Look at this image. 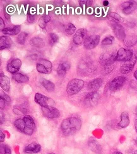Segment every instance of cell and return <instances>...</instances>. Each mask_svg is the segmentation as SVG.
Wrapping results in <instances>:
<instances>
[{
	"label": "cell",
	"instance_id": "ffe728a7",
	"mask_svg": "<svg viewBox=\"0 0 137 154\" xmlns=\"http://www.w3.org/2000/svg\"><path fill=\"white\" fill-rule=\"evenodd\" d=\"M70 69V63L65 61L60 63L57 68V73L59 76H64L66 75L67 72Z\"/></svg>",
	"mask_w": 137,
	"mask_h": 154
},
{
	"label": "cell",
	"instance_id": "8d00e7d4",
	"mask_svg": "<svg viewBox=\"0 0 137 154\" xmlns=\"http://www.w3.org/2000/svg\"><path fill=\"white\" fill-rule=\"evenodd\" d=\"M92 4V1H88V0H82L79 1V5L83 8H87Z\"/></svg>",
	"mask_w": 137,
	"mask_h": 154
},
{
	"label": "cell",
	"instance_id": "52a82bcc",
	"mask_svg": "<svg viewBox=\"0 0 137 154\" xmlns=\"http://www.w3.org/2000/svg\"><path fill=\"white\" fill-rule=\"evenodd\" d=\"M34 100L36 103L42 107L52 106L54 104V102L51 98H49L40 93H36L34 97Z\"/></svg>",
	"mask_w": 137,
	"mask_h": 154
},
{
	"label": "cell",
	"instance_id": "8992f818",
	"mask_svg": "<svg viewBox=\"0 0 137 154\" xmlns=\"http://www.w3.org/2000/svg\"><path fill=\"white\" fill-rule=\"evenodd\" d=\"M100 95L97 92H90L84 99V104L87 107H94L99 102Z\"/></svg>",
	"mask_w": 137,
	"mask_h": 154
},
{
	"label": "cell",
	"instance_id": "cb8c5ba5",
	"mask_svg": "<svg viewBox=\"0 0 137 154\" xmlns=\"http://www.w3.org/2000/svg\"><path fill=\"white\" fill-rule=\"evenodd\" d=\"M12 44V41L8 36H1L0 37V49L1 50L10 48Z\"/></svg>",
	"mask_w": 137,
	"mask_h": 154
},
{
	"label": "cell",
	"instance_id": "5b68a950",
	"mask_svg": "<svg viewBox=\"0 0 137 154\" xmlns=\"http://www.w3.org/2000/svg\"><path fill=\"white\" fill-rule=\"evenodd\" d=\"M37 71L42 74H49L52 71V63L49 60L41 59L36 65Z\"/></svg>",
	"mask_w": 137,
	"mask_h": 154
},
{
	"label": "cell",
	"instance_id": "4316f807",
	"mask_svg": "<svg viewBox=\"0 0 137 154\" xmlns=\"http://www.w3.org/2000/svg\"><path fill=\"white\" fill-rule=\"evenodd\" d=\"M40 83L46 91L49 92H53V91H54L55 85L54 84V83L52 82L45 79L44 78H41L40 79Z\"/></svg>",
	"mask_w": 137,
	"mask_h": 154
},
{
	"label": "cell",
	"instance_id": "ac0fdd59",
	"mask_svg": "<svg viewBox=\"0 0 137 154\" xmlns=\"http://www.w3.org/2000/svg\"><path fill=\"white\" fill-rule=\"evenodd\" d=\"M102 83L103 80L100 78L94 79L88 83L87 88L91 92H97V90H99L102 86Z\"/></svg>",
	"mask_w": 137,
	"mask_h": 154
},
{
	"label": "cell",
	"instance_id": "ee69618b",
	"mask_svg": "<svg viewBox=\"0 0 137 154\" xmlns=\"http://www.w3.org/2000/svg\"><path fill=\"white\" fill-rule=\"evenodd\" d=\"M129 154H137V150H132L129 153Z\"/></svg>",
	"mask_w": 137,
	"mask_h": 154
},
{
	"label": "cell",
	"instance_id": "9c48e42d",
	"mask_svg": "<svg viewBox=\"0 0 137 154\" xmlns=\"http://www.w3.org/2000/svg\"><path fill=\"white\" fill-rule=\"evenodd\" d=\"M126 82V77L123 76H116L109 83V88L111 91H117L125 85Z\"/></svg>",
	"mask_w": 137,
	"mask_h": 154
},
{
	"label": "cell",
	"instance_id": "603a6c76",
	"mask_svg": "<svg viewBox=\"0 0 137 154\" xmlns=\"http://www.w3.org/2000/svg\"><path fill=\"white\" fill-rule=\"evenodd\" d=\"M89 146L90 147V150L93 151L94 152L101 154L102 153V148L99 143H98L97 141L93 138H90L89 141Z\"/></svg>",
	"mask_w": 137,
	"mask_h": 154
},
{
	"label": "cell",
	"instance_id": "836d02e7",
	"mask_svg": "<svg viewBox=\"0 0 137 154\" xmlns=\"http://www.w3.org/2000/svg\"><path fill=\"white\" fill-rule=\"evenodd\" d=\"M113 41H114V37L112 36H108L104 38L102 41L101 44L102 46H110V45H111L113 44Z\"/></svg>",
	"mask_w": 137,
	"mask_h": 154
},
{
	"label": "cell",
	"instance_id": "d6986e66",
	"mask_svg": "<svg viewBox=\"0 0 137 154\" xmlns=\"http://www.w3.org/2000/svg\"><path fill=\"white\" fill-rule=\"evenodd\" d=\"M21 30L20 25H15V26L6 27L2 30V33L6 35H15L20 33Z\"/></svg>",
	"mask_w": 137,
	"mask_h": 154
},
{
	"label": "cell",
	"instance_id": "3957f363",
	"mask_svg": "<svg viewBox=\"0 0 137 154\" xmlns=\"http://www.w3.org/2000/svg\"><path fill=\"white\" fill-rule=\"evenodd\" d=\"M85 84L83 80L75 79L70 81L67 87V92L69 95H73L79 92Z\"/></svg>",
	"mask_w": 137,
	"mask_h": 154
},
{
	"label": "cell",
	"instance_id": "f1b7e54d",
	"mask_svg": "<svg viewBox=\"0 0 137 154\" xmlns=\"http://www.w3.org/2000/svg\"><path fill=\"white\" fill-rule=\"evenodd\" d=\"M51 21V17L49 15H44L42 17L39 21V25L41 29H44L47 24Z\"/></svg>",
	"mask_w": 137,
	"mask_h": 154
},
{
	"label": "cell",
	"instance_id": "f907efd6",
	"mask_svg": "<svg viewBox=\"0 0 137 154\" xmlns=\"http://www.w3.org/2000/svg\"><path fill=\"white\" fill-rule=\"evenodd\" d=\"M48 154H56V153H49Z\"/></svg>",
	"mask_w": 137,
	"mask_h": 154
},
{
	"label": "cell",
	"instance_id": "60d3db41",
	"mask_svg": "<svg viewBox=\"0 0 137 154\" xmlns=\"http://www.w3.org/2000/svg\"><path fill=\"white\" fill-rule=\"evenodd\" d=\"M0 27H1V30L5 29V23L2 18H0Z\"/></svg>",
	"mask_w": 137,
	"mask_h": 154
},
{
	"label": "cell",
	"instance_id": "b9f144b4",
	"mask_svg": "<svg viewBox=\"0 0 137 154\" xmlns=\"http://www.w3.org/2000/svg\"><path fill=\"white\" fill-rule=\"evenodd\" d=\"M0 133H1V138H0V139H1V143H2L5 138V135L4 133H3V131L2 130H1V131H0Z\"/></svg>",
	"mask_w": 137,
	"mask_h": 154
},
{
	"label": "cell",
	"instance_id": "d590c367",
	"mask_svg": "<svg viewBox=\"0 0 137 154\" xmlns=\"http://www.w3.org/2000/svg\"><path fill=\"white\" fill-rule=\"evenodd\" d=\"M109 17L111 18L113 20H114V21H116V22H123V18L122 17L119 15L116 14V13L115 12H112L111 13V14H109Z\"/></svg>",
	"mask_w": 137,
	"mask_h": 154
},
{
	"label": "cell",
	"instance_id": "1f68e13d",
	"mask_svg": "<svg viewBox=\"0 0 137 154\" xmlns=\"http://www.w3.org/2000/svg\"><path fill=\"white\" fill-rule=\"evenodd\" d=\"M0 154H11L10 147L6 144H1L0 146Z\"/></svg>",
	"mask_w": 137,
	"mask_h": 154
},
{
	"label": "cell",
	"instance_id": "7c38bea8",
	"mask_svg": "<svg viewBox=\"0 0 137 154\" xmlns=\"http://www.w3.org/2000/svg\"><path fill=\"white\" fill-rule=\"evenodd\" d=\"M87 35V30L86 29H80L76 30L73 37V41L76 45L84 42Z\"/></svg>",
	"mask_w": 137,
	"mask_h": 154
},
{
	"label": "cell",
	"instance_id": "ab89813d",
	"mask_svg": "<svg viewBox=\"0 0 137 154\" xmlns=\"http://www.w3.org/2000/svg\"><path fill=\"white\" fill-rule=\"evenodd\" d=\"M6 102L3 99H0V107H1V109H4L5 105H6Z\"/></svg>",
	"mask_w": 137,
	"mask_h": 154
},
{
	"label": "cell",
	"instance_id": "30bf717a",
	"mask_svg": "<svg viewBox=\"0 0 137 154\" xmlns=\"http://www.w3.org/2000/svg\"><path fill=\"white\" fill-rule=\"evenodd\" d=\"M41 110L44 116L49 119H56L60 116V112L53 106L42 107Z\"/></svg>",
	"mask_w": 137,
	"mask_h": 154
},
{
	"label": "cell",
	"instance_id": "f546056e",
	"mask_svg": "<svg viewBox=\"0 0 137 154\" xmlns=\"http://www.w3.org/2000/svg\"><path fill=\"white\" fill-rule=\"evenodd\" d=\"M28 35H29L28 33L25 32H23L20 33L17 38L18 43L20 44H24L26 40H27Z\"/></svg>",
	"mask_w": 137,
	"mask_h": 154
},
{
	"label": "cell",
	"instance_id": "d4e9b609",
	"mask_svg": "<svg viewBox=\"0 0 137 154\" xmlns=\"http://www.w3.org/2000/svg\"><path fill=\"white\" fill-rule=\"evenodd\" d=\"M124 44L128 48L132 47L137 42V36L135 34H131L126 36L125 40L123 41Z\"/></svg>",
	"mask_w": 137,
	"mask_h": 154
},
{
	"label": "cell",
	"instance_id": "5bb4252c",
	"mask_svg": "<svg viewBox=\"0 0 137 154\" xmlns=\"http://www.w3.org/2000/svg\"><path fill=\"white\" fill-rule=\"evenodd\" d=\"M116 61V54L104 53L100 57V63L104 66H108Z\"/></svg>",
	"mask_w": 137,
	"mask_h": 154
},
{
	"label": "cell",
	"instance_id": "7bdbcfd3",
	"mask_svg": "<svg viewBox=\"0 0 137 154\" xmlns=\"http://www.w3.org/2000/svg\"><path fill=\"white\" fill-rule=\"evenodd\" d=\"M4 122V118H3V113L1 112V125H2Z\"/></svg>",
	"mask_w": 137,
	"mask_h": 154
},
{
	"label": "cell",
	"instance_id": "e575fe53",
	"mask_svg": "<svg viewBox=\"0 0 137 154\" xmlns=\"http://www.w3.org/2000/svg\"><path fill=\"white\" fill-rule=\"evenodd\" d=\"M59 40V37L55 33L52 32L49 34V44L51 46H53L54 44L58 42Z\"/></svg>",
	"mask_w": 137,
	"mask_h": 154
},
{
	"label": "cell",
	"instance_id": "c3c4849f",
	"mask_svg": "<svg viewBox=\"0 0 137 154\" xmlns=\"http://www.w3.org/2000/svg\"><path fill=\"white\" fill-rule=\"evenodd\" d=\"M112 154H123V153L121 152H114Z\"/></svg>",
	"mask_w": 137,
	"mask_h": 154
},
{
	"label": "cell",
	"instance_id": "44dd1931",
	"mask_svg": "<svg viewBox=\"0 0 137 154\" xmlns=\"http://www.w3.org/2000/svg\"><path fill=\"white\" fill-rule=\"evenodd\" d=\"M2 73L3 72H2L1 76H0V85L4 91L8 92L10 89V79L8 76L3 75Z\"/></svg>",
	"mask_w": 137,
	"mask_h": 154
},
{
	"label": "cell",
	"instance_id": "9a60e30c",
	"mask_svg": "<svg viewBox=\"0 0 137 154\" xmlns=\"http://www.w3.org/2000/svg\"><path fill=\"white\" fill-rule=\"evenodd\" d=\"M113 31L116 37L118 38L120 41H124L126 37V33L124 27L122 25L118 23H114L113 26Z\"/></svg>",
	"mask_w": 137,
	"mask_h": 154
},
{
	"label": "cell",
	"instance_id": "484cf974",
	"mask_svg": "<svg viewBox=\"0 0 137 154\" xmlns=\"http://www.w3.org/2000/svg\"><path fill=\"white\" fill-rule=\"evenodd\" d=\"M30 44L32 47L36 48H42L45 45L44 40L39 37L32 38L30 40Z\"/></svg>",
	"mask_w": 137,
	"mask_h": 154
},
{
	"label": "cell",
	"instance_id": "8fae6325",
	"mask_svg": "<svg viewBox=\"0 0 137 154\" xmlns=\"http://www.w3.org/2000/svg\"><path fill=\"white\" fill-rule=\"evenodd\" d=\"M137 8V2L135 1H127L121 5V9L123 14H131Z\"/></svg>",
	"mask_w": 137,
	"mask_h": 154
},
{
	"label": "cell",
	"instance_id": "74e56055",
	"mask_svg": "<svg viewBox=\"0 0 137 154\" xmlns=\"http://www.w3.org/2000/svg\"><path fill=\"white\" fill-rule=\"evenodd\" d=\"M1 98L3 99L6 102H7V103H10L11 99L8 95H6L5 94H1Z\"/></svg>",
	"mask_w": 137,
	"mask_h": 154
},
{
	"label": "cell",
	"instance_id": "2e32d148",
	"mask_svg": "<svg viewBox=\"0 0 137 154\" xmlns=\"http://www.w3.org/2000/svg\"><path fill=\"white\" fill-rule=\"evenodd\" d=\"M136 59V56H133V58L129 61L122 65L120 67V72L123 74H128L131 72L135 66Z\"/></svg>",
	"mask_w": 137,
	"mask_h": 154
},
{
	"label": "cell",
	"instance_id": "e0dca14e",
	"mask_svg": "<svg viewBox=\"0 0 137 154\" xmlns=\"http://www.w3.org/2000/svg\"><path fill=\"white\" fill-rule=\"evenodd\" d=\"M41 150V146L36 142H32L29 144L24 149V152L27 154L37 153Z\"/></svg>",
	"mask_w": 137,
	"mask_h": 154
},
{
	"label": "cell",
	"instance_id": "4dcf8cb0",
	"mask_svg": "<svg viewBox=\"0 0 137 154\" xmlns=\"http://www.w3.org/2000/svg\"><path fill=\"white\" fill-rule=\"evenodd\" d=\"M75 30L76 27L73 23H69L65 27V32L68 35H73L74 33L75 34Z\"/></svg>",
	"mask_w": 137,
	"mask_h": 154
},
{
	"label": "cell",
	"instance_id": "681fc988",
	"mask_svg": "<svg viewBox=\"0 0 137 154\" xmlns=\"http://www.w3.org/2000/svg\"><path fill=\"white\" fill-rule=\"evenodd\" d=\"M135 112H136V115L137 116V106L136 107V109H135Z\"/></svg>",
	"mask_w": 137,
	"mask_h": 154
},
{
	"label": "cell",
	"instance_id": "4fadbf2b",
	"mask_svg": "<svg viewBox=\"0 0 137 154\" xmlns=\"http://www.w3.org/2000/svg\"><path fill=\"white\" fill-rule=\"evenodd\" d=\"M22 66V61L19 59H14L11 60L9 63H8L7 67V71L11 73V74H15L18 73V70L21 68Z\"/></svg>",
	"mask_w": 137,
	"mask_h": 154
},
{
	"label": "cell",
	"instance_id": "6da1fadb",
	"mask_svg": "<svg viewBox=\"0 0 137 154\" xmlns=\"http://www.w3.org/2000/svg\"><path fill=\"white\" fill-rule=\"evenodd\" d=\"M14 125L18 131L27 135H32L36 129L34 120L30 116H25L22 118L16 119Z\"/></svg>",
	"mask_w": 137,
	"mask_h": 154
},
{
	"label": "cell",
	"instance_id": "f35d334b",
	"mask_svg": "<svg viewBox=\"0 0 137 154\" xmlns=\"http://www.w3.org/2000/svg\"><path fill=\"white\" fill-rule=\"evenodd\" d=\"M34 20H35V17H34V15H28L27 21H28L29 23H33V22H34Z\"/></svg>",
	"mask_w": 137,
	"mask_h": 154
},
{
	"label": "cell",
	"instance_id": "f6af8a7d",
	"mask_svg": "<svg viewBox=\"0 0 137 154\" xmlns=\"http://www.w3.org/2000/svg\"><path fill=\"white\" fill-rule=\"evenodd\" d=\"M135 130L137 133V119H136L135 122Z\"/></svg>",
	"mask_w": 137,
	"mask_h": 154
},
{
	"label": "cell",
	"instance_id": "83f0119b",
	"mask_svg": "<svg viewBox=\"0 0 137 154\" xmlns=\"http://www.w3.org/2000/svg\"><path fill=\"white\" fill-rule=\"evenodd\" d=\"M13 79L15 80L17 82L19 83H26L29 81V78L25 75H23L21 73H17L13 76Z\"/></svg>",
	"mask_w": 137,
	"mask_h": 154
},
{
	"label": "cell",
	"instance_id": "d6a6232c",
	"mask_svg": "<svg viewBox=\"0 0 137 154\" xmlns=\"http://www.w3.org/2000/svg\"><path fill=\"white\" fill-rule=\"evenodd\" d=\"M14 112L19 115H22V114H25L26 112H27V109L25 107L21 106H15L14 109H13Z\"/></svg>",
	"mask_w": 137,
	"mask_h": 154
},
{
	"label": "cell",
	"instance_id": "bcb514c9",
	"mask_svg": "<svg viewBox=\"0 0 137 154\" xmlns=\"http://www.w3.org/2000/svg\"><path fill=\"white\" fill-rule=\"evenodd\" d=\"M103 5H104V6H107V5H109V2H108V1H104Z\"/></svg>",
	"mask_w": 137,
	"mask_h": 154
},
{
	"label": "cell",
	"instance_id": "ba28073f",
	"mask_svg": "<svg viewBox=\"0 0 137 154\" xmlns=\"http://www.w3.org/2000/svg\"><path fill=\"white\" fill-rule=\"evenodd\" d=\"M100 42V36L92 35L87 37L83 42L84 48L86 49H93L96 48Z\"/></svg>",
	"mask_w": 137,
	"mask_h": 154
},
{
	"label": "cell",
	"instance_id": "277c9868",
	"mask_svg": "<svg viewBox=\"0 0 137 154\" xmlns=\"http://www.w3.org/2000/svg\"><path fill=\"white\" fill-rule=\"evenodd\" d=\"M133 57V51L127 48H120L116 54V61L128 62Z\"/></svg>",
	"mask_w": 137,
	"mask_h": 154
},
{
	"label": "cell",
	"instance_id": "7402d4cb",
	"mask_svg": "<svg viewBox=\"0 0 137 154\" xmlns=\"http://www.w3.org/2000/svg\"><path fill=\"white\" fill-rule=\"evenodd\" d=\"M120 118H121V121H120V123H118V125H117V126H118V127L121 128V129L126 128L130 123L129 115L128 112H122V114H121Z\"/></svg>",
	"mask_w": 137,
	"mask_h": 154
},
{
	"label": "cell",
	"instance_id": "7dc6e473",
	"mask_svg": "<svg viewBox=\"0 0 137 154\" xmlns=\"http://www.w3.org/2000/svg\"><path fill=\"white\" fill-rule=\"evenodd\" d=\"M134 77L135 78V79L137 80V70H136V71L134 73Z\"/></svg>",
	"mask_w": 137,
	"mask_h": 154
},
{
	"label": "cell",
	"instance_id": "7a4b0ae2",
	"mask_svg": "<svg viewBox=\"0 0 137 154\" xmlns=\"http://www.w3.org/2000/svg\"><path fill=\"white\" fill-rule=\"evenodd\" d=\"M82 121L76 117H70L64 119L61 125V129L63 134L71 135L80 130Z\"/></svg>",
	"mask_w": 137,
	"mask_h": 154
}]
</instances>
